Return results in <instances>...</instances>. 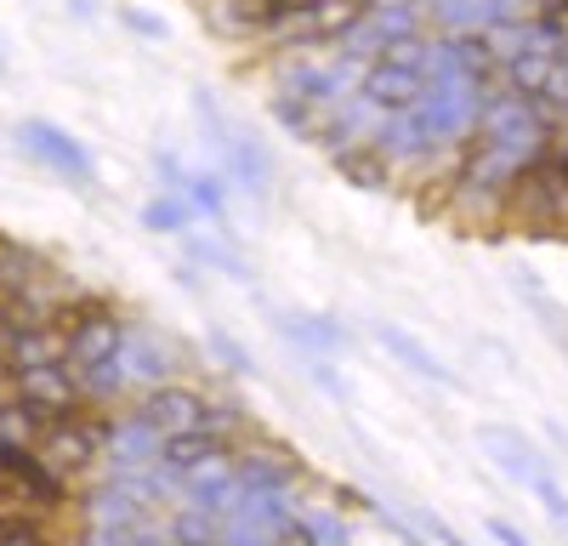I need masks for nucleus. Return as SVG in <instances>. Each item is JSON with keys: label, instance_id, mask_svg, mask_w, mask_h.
Instances as JSON below:
<instances>
[{"label": "nucleus", "instance_id": "1", "mask_svg": "<svg viewBox=\"0 0 568 546\" xmlns=\"http://www.w3.org/2000/svg\"><path fill=\"white\" fill-rule=\"evenodd\" d=\"M194 114H200V125H205V136H211L216 160H222V176H227L240 194L267 200V194H273V154L262 149V136L245 131V125H233L211 91H194Z\"/></svg>", "mask_w": 568, "mask_h": 546}, {"label": "nucleus", "instance_id": "2", "mask_svg": "<svg viewBox=\"0 0 568 546\" xmlns=\"http://www.w3.org/2000/svg\"><path fill=\"white\" fill-rule=\"evenodd\" d=\"M103 438H109V416H98V410L85 404V410H74V416L45 427L40 444H34V455L58 478H85L91 467H103Z\"/></svg>", "mask_w": 568, "mask_h": 546}, {"label": "nucleus", "instance_id": "3", "mask_svg": "<svg viewBox=\"0 0 568 546\" xmlns=\"http://www.w3.org/2000/svg\"><path fill=\"white\" fill-rule=\"evenodd\" d=\"M18 143H23V154H34L45 171H58V176L69 182V189H80V194L98 189V160H91L80 136H74V131H63L58 120L29 114V120L18 125Z\"/></svg>", "mask_w": 568, "mask_h": 546}, {"label": "nucleus", "instance_id": "4", "mask_svg": "<svg viewBox=\"0 0 568 546\" xmlns=\"http://www.w3.org/2000/svg\"><path fill=\"white\" fill-rule=\"evenodd\" d=\"M471 438H478V455H484V462L500 473V478H511L517 489H529L551 462H546V455H540V444L524 433V427H506V422H484L478 433H471Z\"/></svg>", "mask_w": 568, "mask_h": 546}, {"label": "nucleus", "instance_id": "5", "mask_svg": "<svg viewBox=\"0 0 568 546\" xmlns=\"http://www.w3.org/2000/svg\"><path fill=\"white\" fill-rule=\"evenodd\" d=\"M233 473H240V489H302L307 467L302 455H291L284 444L251 438L245 449H233Z\"/></svg>", "mask_w": 568, "mask_h": 546}, {"label": "nucleus", "instance_id": "6", "mask_svg": "<svg viewBox=\"0 0 568 546\" xmlns=\"http://www.w3.org/2000/svg\"><path fill=\"white\" fill-rule=\"evenodd\" d=\"M205 398H211V393H200V387L160 382V387H149V393L136 398V416L149 422V427H160V438L194 433V427H205Z\"/></svg>", "mask_w": 568, "mask_h": 546}, {"label": "nucleus", "instance_id": "7", "mask_svg": "<svg viewBox=\"0 0 568 546\" xmlns=\"http://www.w3.org/2000/svg\"><path fill=\"white\" fill-rule=\"evenodd\" d=\"M18 398L29 404H45V410H58V416H74V410H85V393H80V371L69 358L58 364H29V371H12L7 376Z\"/></svg>", "mask_w": 568, "mask_h": 546}, {"label": "nucleus", "instance_id": "8", "mask_svg": "<svg viewBox=\"0 0 568 546\" xmlns=\"http://www.w3.org/2000/svg\"><path fill=\"white\" fill-rule=\"evenodd\" d=\"M160 427H149L136 416V410H125V416H109V438H103V473H136L160 462Z\"/></svg>", "mask_w": 568, "mask_h": 546}, {"label": "nucleus", "instance_id": "9", "mask_svg": "<svg viewBox=\"0 0 568 546\" xmlns=\"http://www.w3.org/2000/svg\"><path fill=\"white\" fill-rule=\"evenodd\" d=\"M120 371H125L131 393H149V387H160V382H176V358H171V347H160L149 331H131V325H125V336H120Z\"/></svg>", "mask_w": 568, "mask_h": 546}, {"label": "nucleus", "instance_id": "10", "mask_svg": "<svg viewBox=\"0 0 568 546\" xmlns=\"http://www.w3.org/2000/svg\"><path fill=\"white\" fill-rule=\"evenodd\" d=\"M420 91H426V80H420L415 69H398V63H369L364 80H358V98H364L375 114H404V109H415Z\"/></svg>", "mask_w": 568, "mask_h": 546}, {"label": "nucleus", "instance_id": "11", "mask_svg": "<svg viewBox=\"0 0 568 546\" xmlns=\"http://www.w3.org/2000/svg\"><path fill=\"white\" fill-rule=\"evenodd\" d=\"M369 336H375V342H382V347H387V353H393V358L404 364V371H409V376H420V382H433V387H449V393L460 387V376L449 371V364H444V358H438L433 347H426L420 336H409L404 325H387V318H382V325H375Z\"/></svg>", "mask_w": 568, "mask_h": 546}, {"label": "nucleus", "instance_id": "12", "mask_svg": "<svg viewBox=\"0 0 568 546\" xmlns=\"http://www.w3.org/2000/svg\"><path fill=\"white\" fill-rule=\"evenodd\" d=\"M182 489H187V501H200L205 513L227 518V513H233V501L245 495V489H240V473H233V449L216 455V462H205V467H194V473L182 478Z\"/></svg>", "mask_w": 568, "mask_h": 546}, {"label": "nucleus", "instance_id": "13", "mask_svg": "<svg viewBox=\"0 0 568 546\" xmlns=\"http://www.w3.org/2000/svg\"><path fill=\"white\" fill-rule=\"evenodd\" d=\"M69 358V336L52 325V318H40V325H23L7 336V376L12 371H29V364H58Z\"/></svg>", "mask_w": 568, "mask_h": 546}, {"label": "nucleus", "instance_id": "14", "mask_svg": "<svg viewBox=\"0 0 568 546\" xmlns=\"http://www.w3.org/2000/svg\"><path fill=\"white\" fill-rule=\"evenodd\" d=\"M227 449H233V438L205 433V427H194V433H171V438L160 444V467H165V473H176V478H187L194 467L216 462V455H227Z\"/></svg>", "mask_w": 568, "mask_h": 546}, {"label": "nucleus", "instance_id": "15", "mask_svg": "<svg viewBox=\"0 0 568 546\" xmlns=\"http://www.w3.org/2000/svg\"><path fill=\"white\" fill-rule=\"evenodd\" d=\"M278 336L284 342H296L302 353H347V325L342 318H329V313H291V318H278Z\"/></svg>", "mask_w": 568, "mask_h": 546}, {"label": "nucleus", "instance_id": "16", "mask_svg": "<svg viewBox=\"0 0 568 546\" xmlns=\"http://www.w3.org/2000/svg\"><path fill=\"white\" fill-rule=\"evenodd\" d=\"M176 194L194 205V216H205L211 228H222V234H233L227 228V176L222 171H187Z\"/></svg>", "mask_w": 568, "mask_h": 546}, {"label": "nucleus", "instance_id": "17", "mask_svg": "<svg viewBox=\"0 0 568 546\" xmlns=\"http://www.w3.org/2000/svg\"><path fill=\"white\" fill-rule=\"evenodd\" d=\"M182 251H187V267H211V273H227L233 285H251V262H245L240 251H227L222 240L194 234V228H187V234H182Z\"/></svg>", "mask_w": 568, "mask_h": 546}, {"label": "nucleus", "instance_id": "18", "mask_svg": "<svg viewBox=\"0 0 568 546\" xmlns=\"http://www.w3.org/2000/svg\"><path fill=\"white\" fill-rule=\"evenodd\" d=\"M165 524H171V540H176V546H216V535H222V518L205 513L200 501H182V507H171Z\"/></svg>", "mask_w": 568, "mask_h": 546}, {"label": "nucleus", "instance_id": "19", "mask_svg": "<svg viewBox=\"0 0 568 546\" xmlns=\"http://www.w3.org/2000/svg\"><path fill=\"white\" fill-rule=\"evenodd\" d=\"M324 114L329 109H313V103H302V98H291V91H278L273 98V120L296 136V143H318V131H324Z\"/></svg>", "mask_w": 568, "mask_h": 546}, {"label": "nucleus", "instance_id": "20", "mask_svg": "<svg viewBox=\"0 0 568 546\" xmlns=\"http://www.w3.org/2000/svg\"><path fill=\"white\" fill-rule=\"evenodd\" d=\"M142 228H149V234H187V228H194V205H187L182 194H154L149 205H142Z\"/></svg>", "mask_w": 568, "mask_h": 546}, {"label": "nucleus", "instance_id": "21", "mask_svg": "<svg viewBox=\"0 0 568 546\" xmlns=\"http://www.w3.org/2000/svg\"><path fill=\"white\" fill-rule=\"evenodd\" d=\"M296 518L313 546H353V524L342 518V507H302L296 501Z\"/></svg>", "mask_w": 568, "mask_h": 546}, {"label": "nucleus", "instance_id": "22", "mask_svg": "<svg viewBox=\"0 0 568 546\" xmlns=\"http://www.w3.org/2000/svg\"><path fill=\"white\" fill-rule=\"evenodd\" d=\"M40 273H45V262H40L34 251H23V245H0V296L29 291Z\"/></svg>", "mask_w": 568, "mask_h": 546}, {"label": "nucleus", "instance_id": "23", "mask_svg": "<svg viewBox=\"0 0 568 546\" xmlns=\"http://www.w3.org/2000/svg\"><path fill=\"white\" fill-rule=\"evenodd\" d=\"M336 171H342L347 182H358V189H387V182H393V165L375 154V149H347V154H336Z\"/></svg>", "mask_w": 568, "mask_h": 546}, {"label": "nucleus", "instance_id": "24", "mask_svg": "<svg viewBox=\"0 0 568 546\" xmlns=\"http://www.w3.org/2000/svg\"><path fill=\"white\" fill-rule=\"evenodd\" d=\"M404 518L415 524V535L426 540V546H466V535L444 518V513H433V507H420V501H409L404 507Z\"/></svg>", "mask_w": 568, "mask_h": 546}, {"label": "nucleus", "instance_id": "25", "mask_svg": "<svg viewBox=\"0 0 568 546\" xmlns=\"http://www.w3.org/2000/svg\"><path fill=\"white\" fill-rule=\"evenodd\" d=\"M0 546H58V540H52V529H45V518L7 513V518H0Z\"/></svg>", "mask_w": 568, "mask_h": 546}, {"label": "nucleus", "instance_id": "26", "mask_svg": "<svg viewBox=\"0 0 568 546\" xmlns=\"http://www.w3.org/2000/svg\"><path fill=\"white\" fill-rule=\"evenodd\" d=\"M529 495H535L540 507H546V518H551L557 529H568V489H562V478H557L551 467H546V473L529 484Z\"/></svg>", "mask_w": 568, "mask_h": 546}, {"label": "nucleus", "instance_id": "27", "mask_svg": "<svg viewBox=\"0 0 568 546\" xmlns=\"http://www.w3.org/2000/svg\"><path fill=\"white\" fill-rule=\"evenodd\" d=\"M205 342H211V353H216V364H222V371H233V376H256V358L240 347V342H233L227 331H205Z\"/></svg>", "mask_w": 568, "mask_h": 546}, {"label": "nucleus", "instance_id": "28", "mask_svg": "<svg viewBox=\"0 0 568 546\" xmlns=\"http://www.w3.org/2000/svg\"><path fill=\"white\" fill-rule=\"evenodd\" d=\"M302 371H307V382H313V387H324L336 404H347V398H353V387L342 382V371H329V353H302Z\"/></svg>", "mask_w": 568, "mask_h": 546}, {"label": "nucleus", "instance_id": "29", "mask_svg": "<svg viewBox=\"0 0 568 546\" xmlns=\"http://www.w3.org/2000/svg\"><path fill=\"white\" fill-rule=\"evenodd\" d=\"M426 46H433L426 34H404V40L382 46V58H375V63H398V69H415V74H420V63H426Z\"/></svg>", "mask_w": 568, "mask_h": 546}, {"label": "nucleus", "instance_id": "30", "mask_svg": "<svg viewBox=\"0 0 568 546\" xmlns=\"http://www.w3.org/2000/svg\"><path fill=\"white\" fill-rule=\"evenodd\" d=\"M154 171H160V189H165V194H176L182 176H187V165H182L176 149H154Z\"/></svg>", "mask_w": 568, "mask_h": 546}, {"label": "nucleus", "instance_id": "31", "mask_svg": "<svg viewBox=\"0 0 568 546\" xmlns=\"http://www.w3.org/2000/svg\"><path fill=\"white\" fill-rule=\"evenodd\" d=\"M120 23H125L131 34H142V40H165V23H160L154 12H142V7H120Z\"/></svg>", "mask_w": 568, "mask_h": 546}, {"label": "nucleus", "instance_id": "32", "mask_svg": "<svg viewBox=\"0 0 568 546\" xmlns=\"http://www.w3.org/2000/svg\"><path fill=\"white\" fill-rule=\"evenodd\" d=\"M489 540H500V546H535L517 524H506V518H489Z\"/></svg>", "mask_w": 568, "mask_h": 546}, {"label": "nucleus", "instance_id": "33", "mask_svg": "<svg viewBox=\"0 0 568 546\" xmlns=\"http://www.w3.org/2000/svg\"><path fill=\"white\" fill-rule=\"evenodd\" d=\"M74 7V18H98V7H91V0H69Z\"/></svg>", "mask_w": 568, "mask_h": 546}, {"label": "nucleus", "instance_id": "34", "mask_svg": "<svg viewBox=\"0 0 568 546\" xmlns=\"http://www.w3.org/2000/svg\"><path fill=\"white\" fill-rule=\"evenodd\" d=\"M557 63H562V74H568V46H562V52H557Z\"/></svg>", "mask_w": 568, "mask_h": 546}, {"label": "nucleus", "instance_id": "35", "mask_svg": "<svg viewBox=\"0 0 568 546\" xmlns=\"http://www.w3.org/2000/svg\"><path fill=\"white\" fill-rule=\"evenodd\" d=\"M0 74H7V46H0Z\"/></svg>", "mask_w": 568, "mask_h": 546}, {"label": "nucleus", "instance_id": "36", "mask_svg": "<svg viewBox=\"0 0 568 546\" xmlns=\"http://www.w3.org/2000/svg\"><path fill=\"white\" fill-rule=\"evenodd\" d=\"M557 120H562V125H568V103H562V114H557Z\"/></svg>", "mask_w": 568, "mask_h": 546}]
</instances>
